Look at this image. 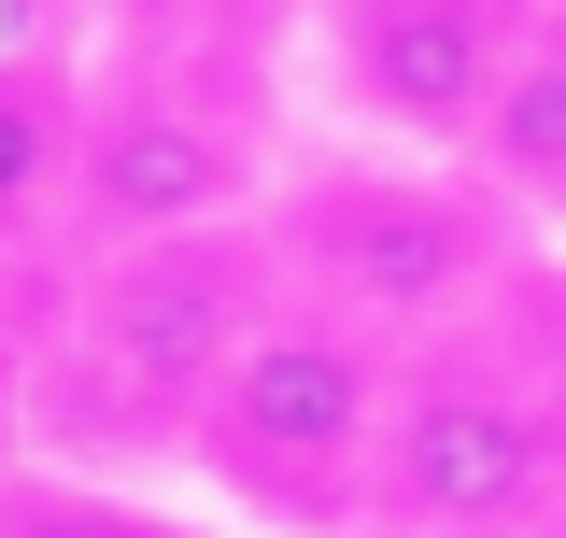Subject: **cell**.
Returning <instances> with one entry per match:
<instances>
[{
  "label": "cell",
  "instance_id": "obj_12",
  "mask_svg": "<svg viewBox=\"0 0 566 538\" xmlns=\"http://www.w3.org/2000/svg\"><path fill=\"white\" fill-rule=\"evenodd\" d=\"M524 538H566V496H553V510H538V525H524Z\"/></svg>",
  "mask_w": 566,
  "mask_h": 538
},
{
  "label": "cell",
  "instance_id": "obj_8",
  "mask_svg": "<svg viewBox=\"0 0 566 538\" xmlns=\"http://www.w3.org/2000/svg\"><path fill=\"white\" fill-rule=\"evenodd\" d=\"M468 170H482L510 213H524V199H566V29H553V14H538V43L510 58L482 142H468Z\"/></svg>",
  "mask_w": 566,
  "mask_h": 538
},
{
  "label": "cell",
  "instance_id": "obj_10",
  "mask_svg": "<svg viewBox=\"0 0 566 538\" xmlns=\"http://www.w3.org/2000/svg\"><path fill=\"white\" fill-rule=\"evenodd\" d=\"M326 14V0H128V58H170V71H270L283 29Z\"/></svg>",
  "mask_w": 566,
  "mask_h": 538
},
{
  "label": "cell",
  "instance_id": "obj_9",
  "mask_svg": "<svg viewBox=\"0 0 566 538\" xmlns=\"http://www.w3.org/2000/svg\"><path fill=\"white\" fill-rule=\"evenodd\" d=\"M0 538H199V525L156 510V496L114 482V468H57V454H29V468L0 482Z\"/></svg>",
  "mask_w": 566,
  "mask_h": 538
},
{
  "label": "cell",
  "instance_id": "obj_1",
  "mask_svg": "<svg viewBox=\"0 0 566 538\" xmlns=\"http://www.w3.org/2000/svg\"><path fill=\"white\" fill-rule=\"evenodd\" d=\"M283 256L270 227H212V241H156V256H99L71 269V327L29 369V439L57 468L99 454H185L212 383L241 369V340L270 327Z\"/></svg>",
  "mask_w": 566,
  "mask_h": 538
},
{
  "label": "cell",
  "instance_id": "obj_6",
  "mask_svg": "<svg viewBox=\"0 0 566 538\" xmlns=\"http://www.w3.org/2000/svg\"><path fill=\"white\" fill-rule=\"evenodd\" d=\"M538 0H326V71L382 156H468Z\"/></svg>",
  "mask_w": 566,
  "mask_h": 538
},
{
  "label": "cell",
  "instance_id": "obj_2",
  "mask_svg": "<svg viewBox=\"0 0 566 538\" xmlns=\"http://www.w3.org/2000/svg\"><path fill=\"white\" fill-rule=\"evenodd\" d=\"M397 340L326 312V298H270V327L241 340V369L212 383L185 468L270 538H368V482H382V425H397Z\"/></svg>",
  "mask_w": 566,
  "mask_h": 538
},
{
  "label": "cell",
  "instance_id": "obj_7",
  "mask_svg": "<svg viewBox=\"0 0 566 538\" xmlns=\"http://www.w3.org/2000/svg\"><path fill=\"white\" fill-rule=\"evenodd\" d=\"M71 142H85V71L57 43H0V269L29 256V241H57Z\"/></svg>",
  "mask_w": 566,
  "mask_h": 538
},
{
  "label": "cell",
  "instance_id": "obj_3",
  "mask_svg": "<svg viewBox=\"0 0 566 538\" xmlns=\"http://www.w3.org/2000/svg\"><path fill=\"white\" fill-rule=\"evenodd\" d=\"M270 256H283V298H326L354 327L411 340V327H453L510 269V199L468 156H354L270 213Z\"/></svg>",
  "mask_w": 566,
  "mask_h": 538
},
{
  "label": "cell",
  "instance_id": "obj_11",
  "mask_svg": "<svg viewBox=\"0 0 566 538\" xmlns=\"http://www.w3.org/2000/svg\"><path fill=\"white\" fill-rule=\"evenodd\" d=\"M14 439H29V383H14V369H0V482L29 468V454H14Z\"/></svg>",
  "mask_w": 566,
  "mask_h": 538
},
{
  "label": "cell",
  "instance_id": "obj_4",
  "mask_svg": "<svg viewBox=\"0 0 566 538\" xmlns=\"http://www.w3.org/2000/svg\"><path fill=\"white\" fill-rule=\"evenodd\" d=\"M255 199H270V156L227 71H170V58L85 71V142H71V213H57L71 269L255 227Z\"/></svg>",
  "mask_w": 566,
  "mask_h": 538
},
{
  "label": "cell",
  "instance_id": "obj_5",
  "mask_svg": "<svg viewBox=\"0 0 566 538\" xmlns=\"http://www.w3.org/2000/svg\"><path fill=\"white\" fill-rule=\"evenodd\" d=\"M553 496H566V397L553 383H524L495 354H411L397 369L368 538H524Z\"/></svg>",
  "mask_w": 566,
  "mask_h": 538
}]
</instances>
